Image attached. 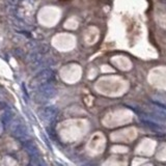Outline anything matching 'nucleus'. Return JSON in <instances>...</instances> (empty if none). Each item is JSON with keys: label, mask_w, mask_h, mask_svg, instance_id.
<instances>
[{"label": "nucleus", "mask_w": 166, "mask_h": 166, "mask_svg": "<svg viewBox=\"0 0 166 166\" xmlns=\"http://www.w3.org/2000/svg\"><path fill=\"white\" fill-rule=\"evenodd\" d=\"M53 44H56V48L59 50H69L71 48H74L75 45V37L73 36H67L64 34V41H60L57 37H54L53 39Z\"/></svg>", "instance_id": "obj_1"}, {"label": "nucleus", "mask_w": 166, "mask_h": 166, "mask_svg": "<svg viewBox=\"0 0 166 166\" xmlns=\"http://www.w3.org/2000/svg\"><path fill=\"white\" fill-rule=\"evenodd\" d=\"M13 135L17 139L24 141V139L27 137V130L23 125H17L13 128Z\"/></svg>", "instance_id": "obj_2"}, {"label": "nucleus", "mask_w": 166, "mask_h": 166, "mask_svg": "<svg viewBox=\"0 0 166 166\" xmlns=\"http://www.w3.org/2000/svg\"><path fill=\"white\" fill-rule=\"evenodd\" d=\"M23 144H24V149H25V151H26V153L31 158L36 157V156H39V149H37L36 146L32 141H30L29 140V141L24 142Z\"/></svg>", "instance_id": "obj_3"}, {"label": "nucleus", "mask_w": 166, "mask_h": 166, "mask_svg": "<svg viewBox=\"0 0 166 166\" xmlns=\"http://www.w3.org/2000/svg\"><path fill=\"white\" fill-rule=\"evenodd\" d=\"M31 165L32 166H46L45 162L39 158V156L31 158Z\"/></svg>", "instance_id": "obj_4"}, {"label": "nucleus", "mask_w": 166, "mask_h": 166, "mask_svg": "<svg viewBox=\"0 0 166 166\" xmlns=\"http://www.w3.org/2000/svg\"><path fill=\"white\" fill-rule=\"evenodd\" d=\"M143 124L146 126V127L151 128L153 130H162V127H160L157 124L153 123V121H143Z\"/></svg>", "instance_id": "obj_5"}, {"label": "nucleus", "mask_w": 166, "mask_h": 166, "mask_svg": "<svg viewBox=\"0 0 166 166\" xmlns=\"http://www.w3.org/2000/svg\"><path fill=\"white\" fill-rule=\"evenodd\" d=\"M4 116H5V117H3V118H2V121H3V123H8V121H9V120H11V116H9V115H8V114H6V115H4Z\"/></svg>", "instance_id": "obj_6"}, {"label": "nucleus", "mask_w": 166, "mask_h": 166, "mask_svg": "<svg viewBox=\"0 0 166 166\" xmlns=\"http://www.w3.org/2000/svg\"><path fill=\"white\" fill-rule=\"evenodd\" d=\"M160 2L162 4H164V5H166V0H160Z\"/></svg>", "instance_id": "obj_7"}, {"label": "nucleus", "mask_w": 166, "mask_h": 166, "mask_svg": "<svg viewBox=\"0 0 166 166\" xmlns=\"http://www.w3.org/2000/svg\"><path fill=\"white\" fill-rule=\"evenodd\" d=\"M82 166H93V165H90V164H84Z\"/></svg>", "instance_id": "obj_8"}]
</instances>
